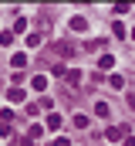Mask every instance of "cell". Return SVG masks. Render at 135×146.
<instances>
[{
  "instance_id": "11",
  "label": "cell",
  "mask_w": 135,
  "mask_h": 146,
  "mask_svg": "<svg viewBox=\"0 0 135 146\" xmlns=\"http://www.w3.org/2000/svg\"><path fill=\"white\" fill-rule=\"evenodd\" d=\"M0 136H10V122H3V119H0Z\"/></svg>"
},
{
  "instance_id": "10",
  "label": "cell",
  "mask_w": 135,
  "mask_h": 146,
  "mask_svg": "<svg viewBox=\"0 0 135 146\" xmlns=\"http://www.w3.org/2000/svg\"><path fill=\"white\" fill-rule=\"evenodd\" d=\"M64 78H68V85H78V82H81V72H68Z\"/></svg>"
},
{
  "instance_id": "2",
  "label": "cell",
  "mask_w": 135,
  "mask_h": 146,
  "mask_svg": "<svg viewBox=\"0 0 135 146\" xmlns=\"http://www.w3.org/2000/svg\"><path fill=\"white\" fill-rule=\"evenodd\" d=\"M7 99L17 106V102H24V92H20V88H7Z\"/></svg>"
},
{
  "instance_id": "15",
  "label": "cell",
  "mask_w": 135,
  "mask_h": 146,
  "mask_svg": "<svg viewBox=\"0 0 135 146\" xmlns=\"http://www.w3.org/2000/svg\"><path fill=\"white\" fill-rule=\"evenodd\" d=\"M132 37H135V31H132Z\"/></svg>"
},
{
  "instance_id": "4",
  "label": "cell",
  "mask_w": 135,
  "mask_h": 146,
  "mask_svg": "<svg viewBox=\"0 0 135 146\" xmlns=\"http://www.w3.org/2000/svg\"><path fill=\"white\" fill-rule=\"evenodd\" d=\"M85 27H88L85 17H71V31H85Z\"/></svg>"
},
{
  "instance_id": "5",
  "label": "cell",
  "mask_w": 135,
  "mask_h": 146,
  "mask_svg": "<svg viewBox=\"0 0 135 146\" xmlns=\"http://www.w3.org/2000/svg\"><path fill=\"white\" fill-rule=\"evenodd\" d=\"M47 129H61V115H58V112L47 115Z\"/></svg>"
},
{
  "instance_id": "8",
  "label": "cell",
  "mask_w": 135,
  "mask_h": 146,
  "mask_svg": "<svg viewBox=\"0 0 135 146\" xmlns=\"http://www.w3.org/2000/svg\"><path fill=\"white\" fill-rule=\"evenodd\" d=\"M111 65H115V58H111V54H101V58H98V68H111Z\"/></svg>"
},
{
  "instance_id": "14",
  "label": "cell",
  "mask_w": 135,
  "mask_h": 146,
  "mask_svg": "<svg viewBox=\"0 0 135 146\" xmlns=\"http://www.w3.org/2000/svg\"><path fill=\"white\" fill-rule=\"evenodd\" d=\"M128 102H132V106H135V92H132V95H128Z\"/></svg>"
},
{
  "instance_id": "9",
  "label": "cell",
  "mask_w": 135,
  "mask_h": 146,
  "mask_svg": "<svg viewBox=\"0 0 135 146\" xmlns=\"http://www.w3.org/2000/svg\"><path fill=\"white\" fill-rule=\"evenodd\" d=\"M74 126H78V129H88V115L78 112V115H74Z\"/></svg>"
},
{
  "instance_id": "3",
  "label": "cell",
  "mask_w": 135,
  "mask_h": 146,
  "mask_svg": "<svg viewBox=\"0 0 135 146\" xmlns=\"http://www.w3.org/2000/svg\"><path fill=\"white\" fill-rule=\"evenodd\" d=\"M31 88H37V92L47 88V78H44V75H34V78H31Z\"/></svg>"
},
{
  "instance_id": "7",
  "label": "cell",
  "mask_w": 135,
  "mask_h": 146,
  "mask_svg": "<svg viewBox=\"0 0 135 146\" xmlns=\"http://www.w3.org/2000/svg\"><path fill=\"white\" fill-rule=\"evenodd\" d=\"M125 136V129H118V126H108V139H122Z\"/></svg>"
},
{
  "instance_id": "12",
  "label": "cell",
  "mask_w": 135,
  "mask_h": 146,
  "mask_svg": "<svg viewBox=\"0 0 135 146\" xmlns=\"http://www.w3.org/2000/svg\"><path fill=\"white\" fill-rule=\"evenodd\" d=\"M54 146H68V139H64V136H58V139H54Z\"/></svg>"
},
{
  "instance_id": "13",
  "label": "cell",
  "mask_w": 135,
  "mask_h": 146,
  "mask_svg": "<svg viewBox=\"0 0 135 146\" xmlns=\"http://www.w3.org/2000/svg\"><path fill=\"white\" fill-rule=\"evenodd\" d=\"M122 146H135V139H125V143H122Z\"/></svg>"
},
{
  "instance_id": "1",
  "label": "cell",
  "mask_w": 135,
  "mask_h": 146,
  "mask_svg": "<svg viewBox=\"0 0 135 146\" xmlns=\"http://www.w3.org/2000/svg\"><path fill=\"white\" fill-rule=\"evenodd\" d=\"M10 65H14V68H24V65H27V54H24V51H17V54L10 58Z\"/></svg>"
},
{
  "instance_id": "6",
  "label": "cell",
  "mask_w": 135,
  "mask_h": 146,
  "mask_svg": "<svg viewBox=\"0 0 135 146\" xmlns=\"http://www.w3.org/2000/svg\"><path fill=\"white\" fill-rule=\"evenodd\" d=\"M108 82H111V88H118V92H122V88H125V78H122V75H111V78H108Z\"/></svg>"
}]
</instances>
